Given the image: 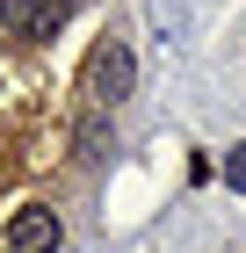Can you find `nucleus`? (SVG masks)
Returning a JSON list of instances; mask_svg holds the SVG:
<instances>
[{"label":"nucleus","instance_id":"obj_1","mask_svg":"<svg viewBox=\"0 0 246 253\" xmlns=\"http://www.w3.org/2000/svg\"><path fill=\"white\" fill-rule=\"evenodd\" d=\"M131 87H138V58H131V43L123 37H101L95 43V58H87V109H123L131 101Z\"/></svg>","mask_w":246,"mask_h":253},{"label":"nucleus","instance_id":"obj_2","mask_svg":"<svg viewBox=\"0 0 246 253\" xmlns=\"http://www.w3.org/2000/svg\"><path fill=\"white\" fill-rule=\"evenodd\" d=\"M65 15H73V0H0V37L44 43V37L65 29Z\"/></svg>","mask_w":246,"mask_h":253},{"label":"nucleus","instance_id":"obj_3","mask_svg":"<svg viewBox=\"0 0 246 253\" xmlns=\"http://www.w3.org/2000/svg\"><path fill=\"white\" fill-rule=\"evenodd\" d=\"M65 246V224H58L51 203H29V210L7 217V232H0V253H58Z\"/></svg>","mask_w":246,"mask_h":253},{"label":"nucleus","instance_id":"obj_4","mask_svg":"<svg viewBox=\"0 0 246 253\" xmlns=\"http://www.w3.org/2000/svg\"><path fill=\"white\" fill-rule=\"evenodd\" d=\"M80 159H101V109H87V123H80Z\"/></svg>","mask_w":246,"mask_h":253},{"label":"nucleus","instance_id":"obj_5","mask_svg":"<svg viewBox=\"0 0 246 253\" xmlns=\"http://www.w3.org/2000/svg\"><path fill=\"white\" fill-rule=\"evenodd\" d=\"M225 188L246 195V145H232V152H225Z\"/></svg>","mask_w":246,"mask_h":253}]
</instances>
